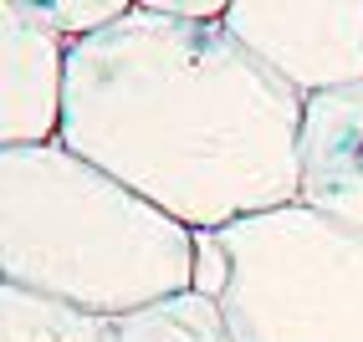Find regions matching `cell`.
Listing matches in <instances>:
<instances>
[{"mask_svg":"<svg viewBox=\"0 0 363 342\" xmlns=\"http://www.w3.org/2000/svg\"><path fill=\"white\" fill-rule=\"evenodd\" d=\"M302 108L225 26L154 16L143 0L118 26L67 52L62 138L189 230L297 205Z\"/></svg>","mask_w":363,"mask_h":342,"instance_id":"obj_1","label":"cell"},{"mask_svg":"<svg viewBox=\"0 0 363 342\" xmlns=\"http://www.w3.org/2000/svg\"><path fill=\"white\" fill-rule=\"evenodd\" d=\"M0 281L128 317L195 286V230L67 149H0Z\"/></svg>","mask_w":363,"mask_h":342,"instance_id":"obj_2","label":"cell"},{"mask_svg":"<svg viewBox=\"0 0 363 342\" xmlns=\"http://www.w3.org/2000/svg\"><path fill=\"white\" fill-rule=\"evenodd\" d=\"M215 235L235 266L220 297L235 342H363V230L297 200Z\"/></svg>","mask_w":363,"mask_h":342,"instance_id":"obj_3","label":"cell"},{"mask_svg":"<svg viewBox=\"0 0 363 342\" xmlns=\"http://www.w3.org/2000/svg\"><path fill=\"white\" fill-rule=\"evenodd\" d=\"M225 31L297 97L363 82V0H230Z\"/></svg>","mask_w":363,"mask_h":342,"instance_id":"obj_4","label":"cell"},{"mask_svg":"<svg viewBox=\"0 0 363 342\" xmlns=\"http://www.w3.org/2000/svg\"><path fill=\"white\" fill-rule=\"evenodd\" d=\"M67 52L36 0L0 6V149H41L62 138Z\"/></svg>","mask_w":363,"mask_h":342,"instance_id":"obj_5","label":"cell"},{"mask_svg":"<svg viewBox=\"0 0 363 342\" xmlns=\"http://www.w3.org/2000/svg\"><path fill=\"white\" fill-rule=\"evenodd\" d=\"M297 164V200L348 230H363V82L307 97Z\"/></svg>","mask_w":363,"mask_h":342,"instance_id":"obj_6","label":"cell"},{"mask_svg":"<svg viewBox=\"0 0 363 342\" xmlns=\"http://www.w3.org/2000/svg\"><path fill=\"white\" fill-rule=\"evenodd\" d=\"M108 322L113 317L0 281V342H108Z\"/></svg>","mask_w":363,"mask_h":342,"instance_id":"obj_7","label":"cell"},{"mask_svg":"<svg viewBox=\"0 0 363 342\" xmlns=\"http://www.w3.org/2000/svg\"><path fill=\"white\" fill-rule=\"evenodd\" d=\"M108 342H235V337L225 327L220 302L200 297V291H184V297L154 302L143 312L113 317Z\"/></svg>","mask_w":363,"mask_h":342,"instance_id":"obj_8","label":"cell"},{"mask_svg":"<svg viewBox=\"0 0 363 342\" xmlns=\"http://www.w3.org/2000/svg\"><path fill=\"white\" fill-rule=\"evenodd\" d=\"M36 6L46 16V26H52L67 46H77L87 36L118 26V21L133 11V0H36Z\"/></svg>","mask_w":363,"mask_h":342,"instance_id":"obj_9","label":"cell"},{"mask_svg":"<svg viewBox=\"0 0 363 342\" xmlns=\"http://www.w3.org/2000/svg\"><path fill=\"white\" fill-rule=\"evenodd\" d=\"M230 271H235V266H230V251L220 246V235H215V230H195V286H189V291L220 302L230 291Z\"/></svg>","mask_w":363,"mask_h":342,"instance_id":"obj_10","label":"cell"},{"mask_svg":"<svg viewBox=\"0 0 363 342\" xmlns=\"http://www.w3.org/2000/svg\"><path fill=\"white\" fill-rule=\"evenodd\" d=\"M143 6L169 21H189V26H225L230 16V0H143Z\"/></svg>","mask_w":363,"mask_h":342,"instance_id":"obj_11","label":"cell"}]
</instances>
